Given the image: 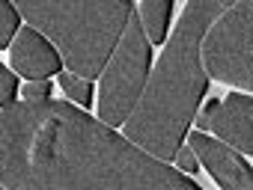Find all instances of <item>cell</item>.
I'll use <instances>...</instances> for the list:
<instances>
[{"label":"cell","instance_id":"1","mask_svg":"<svg viewBox=\"0 0 253 190\" xmlns=\"http://www.w3.org/2000/svg\"><path fill=\"white\" fill-rule=\"evenodd\" d=\"M6 190H203L113 128L66 101H21L0 113Z\"/></svg>","mask_w":253,"mask_h":190},{"label":"cell","instance_id":"2","mask_svg":"<svg viewBox=\"0 0 253 190\" xmlns=\"http://www.w3.org/2000/svg\"><path fill=\"white\" fill-rule=\"evenodd\" d=\"M226 9V0H191L185 6L152 77H146L143 95L122 122L125 140L161 163L176 158L188 125L197 119L200 98L209 86L200 63V45L211 21Z\"/></svg>","mask_w":253,"mask_h":190},{"label":"cell","instance_id":"3","mask_svg":"<svg viewBox=\"0 0 253 190\" xmlns=\"http://www.w3.org/2000/svg\"><path fill=\"white\" fill-rule=\"evenodd\" d=\"M27 18L30 30L48 36L60 48V60L81 80H92L104 71L134 6L131 0H78V3H39L21 0L15 6Z\"/></svg>","mask_w":253,"mask_h":190},{"label":"cell","instance_id":"4","mask_svg":"<svg viewBox=\"0 0 253 190\" xmlns=\"http://www.w3.org/2000/svg\"><path fill=\"white\" fill-rule=\"evenodd\" d=\"M149 57H152L149 42L137 21V12H131L128 24H125L122 36L104 65V77L98 86V116L104 119L101 125L119 128L128 119L137 98L143 95L146 77H149Z\"/></svg>","mask_w":253,"mask_h":190},{"label":"cell","instance_id":"5","mask_svg":"<svg viewBox=\"0 0 253 190\" xmlns=\"http://www.w3.org/2000/svg\"><path fill=\"white\" fill-rule=\"evenodd\" d=\"M250 18L253 6L250 0L229 3V9L211 21L203 36L200 57L206 77H217L223 83L241 86L250 92L253 86V65H250Z\"/></svg>","mask_w":253,"mask_h":190},{"label":"cell","instance_id":"6","mask_svg":"<svg viewBox=\"0 0 253 190\" xmlns=\"http://www.w3.org/2000/svg\"><path fill=\"white\" fill-rule=\"evenodd\" d=\"M188 143H191L194 158H200L197 163H203L223 190H253L247 160L238 152H232L226 143H217V140H211L200 131H194L188 137Z\"/></svg>","mask_w":253,"mask_h":190},{"label":"cell","instance_id":"7","mask_svg":"<svg viewBox=\"0 0 253 190\" xmlns=\"http://www.w3.org/2000/svg\"><path fill=\"white\" fill-rule=\"evenodd\" d=\"M250 116H253V104L250 95H226V101H217V107L209 116V128L232 146V152H253V134H250Z\"/></svg>","mask_w":253,"mask_h":190},{"label":"cell","instance_id":"8","mask_svg":"<svg viewBox=\"0 0 253 190\" xmlns=\"http://www.w3.org/2000/svg\"><path fill=\"white\" fill-rule=\"evenodd\" d=\"M12 68L33 83V80H48L51 74L63 71V60L48 39H42L36 30L24 27V30H18L15 42H12Z\"/></svg>","mask_w":253,"mask_h":190},{"label":"cell","instance_id":"9","mask_svg":"<svg viewBox=\"0 0 253 190\" xmlns=\"http://www.w3.org/2000/svg\"><path fill=\"white\" fill-rule=\"evenodd\" d=\"M170 12H173V3L170 0H146L137 12V21L143 27V36L149 45H158L164 42L167 36V24H170Z\"/></svg>","mask_w":253,"mask_h":190},{"label":"cell","instance_id":"10","mask_svg":"<svg viewBox=\"0 0 253 190\" xmlns=\"http://www.w3.org/2000/svg\"><path fill=\"white\" fill-rule=\"evenodd\" d=\"M60 86H63V92L69 95V98L78 101L81 107L92 104V86H89V80H81L75 74H60Z\"/></svg>","mask_w":253,"mask_h":190},{"label":"cell","instance_id":"11","mask_svg":"<svg viewBox=\"0 0 253 190\" xmlns=\"http://www.w3.org/2000/svg\"><path fill=\"white\" fill-rule=\"evenodd\" d=\"M15 33H18V12L12 3L0 0V48H6Z\"/></svg>","mask_w":253,"mask_h":190},{"label":"cell","instance_id":"12","mask_svg":"<svg viewBox=\"0 0 253 190\" xmlns=\"http://www.w3.org/2000/svg\"><path fill=\"white\" fill-rule=\"evenodd\" d=\"M15 89H18L15 71H9L3 63H0V113L15 104Z\"/></svg>","mask_w":253,"mask_h":190},{"label":"cell","instance_id":"13","mask_svg":"<svg viewBox=\"0 0 253 190\" xmlns=\"http://www.w3.org/2000/svg\"><path fill=\"white\" fill-rule=\"evenodd\" d=\"M48 95H51V83L48 80H33V83L24 86V101L39 104V101H48Z\"/></svg>","mask_w":253,"mask_h":190},{"label":"cell","instance_id":"14","mask_svg":"<svg viewBox=\"0 0 253 190\" xmlns=\"http://www.w3.org/2000/svg\"><path fill=\"white\" fill-rule=\"evenodd\" d=\"M176 163H179L185 172H197V169H200V163H197V158H194L191 149H179V152H176Z\"/></svg>","mask_w":253,"mask_h":190},{"label":"cell","instance_id":"15","mask_svg":"<svg viewBox=\"0 0 253 190\" xmlns=\"http://www.w3.org/2000/svg\"><path fill=\"white\" fill-rule=\"evenodd\" d=\"M214 107H217V98H211V101H209V104L203 107V113H200V119H194V122L200 125V134H203V131L209 128V116H211V110H214Z\"/></svg>","mask_w":253,"mask_h":190},{"label":"cell","instance_id":"16","mask_svg":"<svg viewBox=\"0 0 253 190\" xmlns=\"http://www.w3.org/2000/svg\"><path fill=\"white\" fill-rule=\"evenodd\" d=\"M0 190H6V187H3V184H0Z\"/></svg>","mask_w":253,"mask_h":190}]
</instances>
